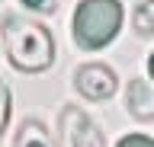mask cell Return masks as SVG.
<instances>
[{
    "mask_svg": "<svg viewBox=\"0 0 154 147\" xmlns=\"http://www.w3.org/2000/svg\"><path fill=\"white\" fill-rule=\"evenodd\" d=\"M13 147H51L45 125H42V122H35V118L23 122V125H19V131H16V141H13Z\"/></svg>",
    "mask_w": 154,
    "mask_h": 147,
    "instance_id": "cell-6",
    "label": "cell"
},
{
    "mask_svg": "<svg viewBox=\"0 0 154 147\" xmlns=\"http://www.w3.org/2000/svg\"><path fill=\"white\" fill-rule=\"evenodd\" d=\"M132 26L138 35H154V0H141L132 13Z\"/></svg>",
    "mask_w": 154,
    "mask_h": 147,
    "instance_id": "cell-7",
    "label": "cell"
},
{
    "mask_svg": "<svg viewBox=\"0 0 154 147\" xmlns=\"http://www.w3.org/2000/svg\"><path fill=\"white\" fill-rule=\"evenodd\" d=\"M125 109H128L135 118H141V122L154 118V87L148 80L135 77L132 83H128V90H125Z\"/></svg>",
    "mask_w": 154,
    "mask_h": 147,
    "instance_id": "cell-5",
    "label": "cell"
},
{
    "mask_svg": "<svg viewBox=\"0 0 154 147\" xmlns=\"http://www.w3.org/2000/svg\"><path fill=\"white\" fill-rule=\"evenodd\" d=\"M23 7H29V10H42V13H51V10H55V0H23Z\"/></svg>",
    "mask_w": 154,
    "mask_h": 147,
    "instance_id": "cell-10",
    "label": "cell"
},
{
    "mask_svg": "<svg viewBox=\"0 0 154 147\" xmlns=\"http://www.w3.org/2000/svg\"><path fill=\"white\" fill-rule=\"evenodd\" d=\"M58 141L61 147H106L103 131L74 106L61 109L58 115Z\"/></svg>",
    "mask_w": 154,
    "mask_h": 147,
    "instance_id": "cell-3",
    "label": "cell"
},
{
    "mask_svg": "<svg viewBox=\"0 0 154 147\" xmlns=\"http://www.w3.org/2000/svg\"><path fill=\"white\" fill-rule=\"evenodd\" d=\"M148 70H151V77H154V54L148 58Z\"/></svg>",
    "mask_w": 154,
    "mask_h": 147,
    "instance_id": "cell-11",
    "label": "cell"
},
{
    "mask_svg": "<svg viewBox=\"0 0 154 147\" xmlns=\"http://www.w3.org/2000/svg\"><path fill=\"white\" fill-rule=\"evenodd\" d=\"M122 3L119 0H80L74 10V42L84 51H96L109 45L122 29Z\"/></svg>",
    "mask_w": 154,
    "mask_h": 147,
    "instance_id": "cell-2",
    "label": "cell"
},
{
    "mask_svg": "<svg viewBox=\"0 0 154 147\" xmlns=\"http://www.w3.org/2000/svg\"><path fill=\"white\" fill-rule=\"evenodd\" d=\"M74 87H77L80 96L100 102V99H109V96L116 93V74H112V67L90 61V64H84V67H77Z\"/></svg>",
    "mask_w": 154,
    "mask_h": 147,
    "instance_id": "cell-4",
    "label": "cell"
},
{
    "mask_svg": "<svg viewBox=\"0 0 154 147\" xmlns=\"http://www.w3.org/2000/svg\"><path fill=\"white\" fill-rule=\"evenodd\" d=\"M3 48L10 64L23 74H38L51 67L55 61V39L42 22L26 16H7L3 19Z\"/></svg>",
    "mask_w": 154,
    "mask_h": 147,
    "instance_id": "cell-1",
    "label": "cell"
},
{
    "mask_svg": "<svg viewBox=\"0 0 154 147\" xmlns=\"http://www.w3.org/2000/svg\"><path fill=\"white\" fill-rule=\"evenodd\" d=\"M116 147H154V141L144 137V134H128V137H122Z\"/></svg>",
    "mask_w": 154,
    "mask_h": 147,
    "instance_id": "cell-9",
    "label": "cell"
},
{
    "mask_svg": "<svg viewBox=\"0 0 154 147\" xmlns=\"http://www.w3.org/2000/svg\"><path fill=\"white\" fill-rule=\"evenodd\" d=\"M10 125V87L0 80V134L7 131Z\"/></svg>",
    "mask_w": 154,
    "mask_h": 147,
    "instance_id": "cell-8",
    "label": "cell"
}]
</instances>
